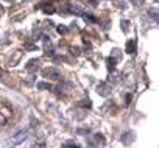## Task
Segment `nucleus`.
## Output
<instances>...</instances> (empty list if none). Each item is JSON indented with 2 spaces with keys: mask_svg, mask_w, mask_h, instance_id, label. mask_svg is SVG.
I'll list each match as a JSON object with an SVG mask.
<instances>
[{
  "mask_svg": "<svg viewBox=\"0 0 159 148\" xmlns=\"http://www.w3.org/2000/svg\"><path fill=\"white\" fill-rule=\"evenodd\" d=\"M56 30H58V33H59V34H67V31H69V28H67L66 25H59Z\"/></svg>",
  "mask_w": 159,
  "mask_h": 148,
  "instance_id": "obj_13",
  "label": "nucleus"
},
{
  "mask_svg": "<svg viewBox=\"0 0 159 148\" xmlns=\"http://www.w3.org/2000/svg\"><path fill=\"white\" fill-rule=\"evenodd\" d=\"M84 10L81 7H76V5H70L69 8V14H75V16H83Z\"/></svg>",
  "mask_w": 159,
  "mask_h": 148,
  "instance_id": "obj_6",
  "label": "nucleus"
},
{
  "mask_svg": "<svg viewBox=\"0 0 159 148\" xmlns=\"http://www.w3.org/2000/svg\"><path fill=\"white\" fill-rule=\"evenodd\" d=\"M105 143H106V140H105L103 134H100V132L94 134V136H92V139H89V140H88V145H89V146H95V145H105Z\"/></svg>",
  "mask_w": 159,
  "mask_h": 148,
  "instance_id": "obj_2",
  "label": "nucleus"
},
{
  "mask_svg": "<svg viewBox=\"0 0 159 148\" xmlns=\"http://www.w3.org/2000/svg\"><path fill=\"white\" fill-rule=\"evenodd\" d=\"M36 87H38V89H41V91H44V89H52L50 83H45V81H41V83H38V84H36Z\"/></svg>",
  "mask_w": 159,
  "mask_h": 148,
  "instance_id": "obj_12",
  "label": "nucleus"
},
{
  "mask_svg": "<svg viewBox=\"0 0 159 148\" xmlns=\"http://www.w3.org/2000/svg\"><path fill=\"white\" fill-rule=\"evenodd\" d=\"M62 146H66V148H69V146H75V148H76V146H78V143H75V142H66Z\"/></svg>",
  "mask_w": 159,
  "mask_h": 148,
  "instance_id": "obj_17",
  "label": "nucleus"
},
{
  "mask_svg": "<svg viewBox=\"0 0 159 148\" xmlns=\"http://www.w3.org/2000/svg\"><path fill=\"white\" fill-rule=\"evenodd\" d=\"M27 134H28V131H27V129H24V131H20L19 134H16V136L13 137V143H14V145H17V143H20V142H22V140H24V139L27 137Z\"/></svg>",
  "mask_w": 159,
  "mask_h": 148,
  "instance_id": "obj_5",
  "label": "nucleus"
},
{
  "mask_svg": "<svg viewBox=\"0 0 159 148\" xmlns=\"http://www.w3.org/2000/svg\"><path fill=\"white\" fill-rule=\"evenodd\" d=\"M0 13H2V8H0Z\"/></svg>",
  "mask_w": 159,
  "mask_h": 148,
  "instance_id": "obj_24",
  "label": "nucleus"
},
{
  "mask_svg": "<svg viewBox=\"0 0 159 148\" xmlns=\"http://www.w3.org/2000/svg\"><path fill=\"white\" fill-rule=\"evenodd\" d=\"M131 98H133V95H131V94H126V95H125V100H126L125 105H129V103H131Z\"/></svg>",
  "mask_w": 159,
  "mask_h": 148,
  "instance_id": "obj_18",
  "label": "nucleus"
},
{
  "mask_svg": "<svg viewBox=\"0 0 159 148\" xmlns=\"http://www.w3.org/2000/svg\"><path fill=\"white\" fill-rule=\"evenodd\" d=\"M83 17H84L86 22H91V24H95V22H97V17L92 16L91 13H83Z\"/></svg>",
  "mask_w": 159,
  "mask_h": 148,
  "instance_id": "obj_9",
  "label": "nucleus"
},
{
  "mask_svg": "<svg viewBox=\"0 0 159 148\" xmlns=\"http://www.w3.org/2000/svg\"><path fill=\"white\" fill-rule=\"evenodd\" d=\"M42 77L48 78V80H58L59 78V70L55 69V67H47V69L42 70Z\"/></svg>",
  "mask_w": 159,
  "mask_h": 148,
  "instance_id": "obj_1",
  "label": "nucleus"
},
{
  "mask_svg": "<svg viewBox=\"0 0 159 148\" xmlns=\"http://www.w3.org/2000/svg\"><path fill=\"white\" fill-rule=\"evenodd\" d=\"M39 8H42V11H44V14H53L55 11H56V8L50 3V2H45V3H41V5H38Z\"/></svg>",
  "mask_w": 159,
  "mask_h": 148,
  "instance_id": "obj_4",
  "label": "nucleus"
},
{
  "mask_svg": "<svg viewBox=\"0 0 159 148\" xmlns=\"http://www.w3.org/2000/svg\"><path fill=\"white\" fill-rule=\"evenodd\" d=\"M148 14H151V17H153L154 20H157V11H156V10H151V11H148Z\"/></svg>",
  "mask_w": 159,
  "mask_h": 148,
  "instance_id": "obj_16",
  "label": "nucleus"
},
{
  "mask_svg": "<svg viewBox=\"0 0 159 148\" xmlns=\"http://www.w3.org/2000/svg\"><path fill=\"white\" fill-rule=\"evenodd\" d=\"M105 89H106V84L102 83V84H98V89L97 91H98V94H102V95L106 97V95H109V91H105Z\"/></svg>",
  "mask_w": 159,
  "mask_h": 148,
  "instance_id": "obj_11",
  "label": "nucleus"
},
{
  "mask_svg": "<svg viewBox=\"0 0 159 148\" xmlns=\"http://www.w3.org/2000/svg\"><path fill=\"white\" fill-rule=\"evenodd\" d=\"M3 2H14V0H3Z\"/></svg>",
  "mask_w": 159,
  "mask_h": 148,
  "instance_id": "obj_23",
  "label": "nucleus"
},
{
  "mask_svg": "<svg viewBox=\"0 0 159 148\" xmlns=\"http://www.w3.org/2000/svg\"><path fill=\"white\" fill-rule=\"evenodd\" d=\"M136 50H137L136 41H134V39H128V41H126V45H125V52H126L128 55H133V53H136Z\"/></svg>",
  "mask_w": 159,
  "mask_h": 148,
  "instance_id": "obj_3",
  "label": "nucleus"
},
{
  "mask_svg": "<svg viewBox=\"0 0 159 148\" xmlns=\"http://www.w3.org/2000/svg\"><path fill=\"white\" fill-rule=\"evenodd\" d=\"M129 136H133V134H131V132H126V134H123V136H122V142H123V143H125V142H126V143H129V142L133 140V139H128Z\"/></svg>",
  "mask_w": 159,
  "mask_h": 148,
  "instance_id": "obj_14",
  "label": "nucleus"
},
{
  "mask_svg": "<svg viewBox=\"0 0 159 148\" xmlns=\"http://www.w3.org/2000/svg\"><path fill=\"white\" fill-rule=\"evenodd\" d=\"M89 3H91L92 7H97V0H89Z\"/></svg>",
  "mask_w": 159,
  "mask_h": 148,
  "instance_id": "obj_22",
  "label": "nucleus"
},
{
  "mask_svg": "<svg viewBox=\"0 0 159 148\" xmlns=\"http://www.w3.org/2000/svg\"><path fill=\"white\" fill-rule=\"evenodd\" d=\"M72 53L78 56V55H80V48H78V47H72Z\"/></svg>",
  "mask_w": 159,
  "mask_h": 148,
  "instance_id": "obj_20",
  "label": "nucleus"
},
{
  "mask_svg": "<svg viewBox=\"0 0 159 148\" xmlns=\"http://www.w3.org/2000/svg\"><path fill=\"white\" fill-rule=\"evenodd\" d=\"M38 65H39V59H30V61H28V64L25 65V70L31 72V70H34Z\"/></svg>",
  "mask_w": 159,
  "mask_h": 148,
  "instance_id": "obj_8",
  "label": "nucleus"
},
{
  "mask_svg": "<svg viewBox=\"0 0 159 148\" xmlns=\"http://www.w3.org/2000/svg\"><path fill=\"white\" fill-rule=\"evenodd\" d=\"M106 62H108V69H109V70H114V67H116V62H117V58H112V56H109V58L106 59Z\"/></svg>",
  "mask_w": 159,
  "mask_h": 148,
  "instance_id": "obj_10",
  "label": "nucleus"
},
{
  "mask_svg": "<svg viewBox=\"0 0 159 148\" xmlns=\"http://www.w3.org/2000/svg\"><path fill=\"white\" fill-rule=\"evenodd\" d=\"M120 25H122V30H123V31H126V30H128L129 22H128V20H122V22H120Z\"/></svg>",
  "mask_w": 159,
  "mask_h": 148,
  "instance_id": "obj_15",
  "label": "nucleus"
},
{
  "mask_svg": "<svg viewBox=\"0 0 159 148\" xmlns=\"http://www.w3.org/2000/svg\"><path fill=\"white\" fill-rule=\"evenodd\" d=\"M44 42H45V45H44V53H45L47 56H53L55 50H53V45H52L50 39H47V41H44Z\"/></svg>",
  "mask_w": 159,
  "mask_h": 148,
  "instance_id": "obj_7",
  "label": "nucleus"
},
{
  "mask_svg": "<svg viewBox=\"0 0 159 148\" xmlns=\"http://www.w3.org/2000/svg\"><path fill=\"white\" fill-rule=\"evenodd\" d=\"M25 48H28V50H34L36 47H34V45H31V44H25Z\"/></svg>",
  "mask_w": 159,
  "mask_h": 148,
  "instance_id": "obj_21",
  "label": "nucleus"
},
{
  "mask_svg": "<svg viewBox=\"0 0 159 148\" xmlns=\"http://www.w3.org/2000/svg\"><path fill=\"white\" fill-rule=\"evenodd\" d=\"M131 3L136 5V7H140V5L143 3V0H131Z\"/></svg>",
  "mask_w": 159,
  "mask_h": 148,
  "instance_id": "obj_19",
  "label": "nucleus"
}]
</instances>
